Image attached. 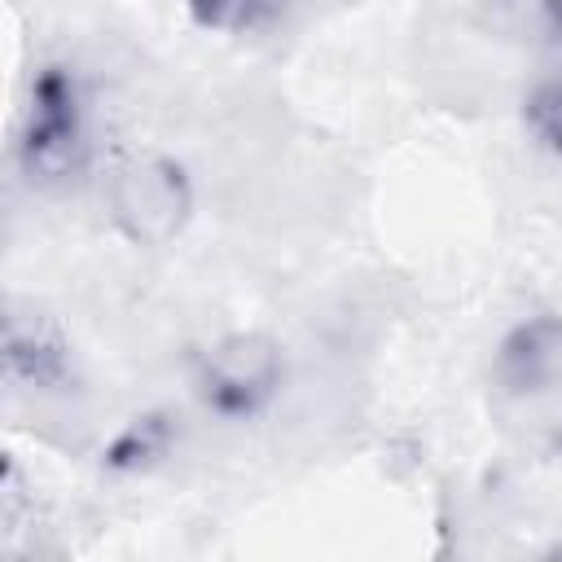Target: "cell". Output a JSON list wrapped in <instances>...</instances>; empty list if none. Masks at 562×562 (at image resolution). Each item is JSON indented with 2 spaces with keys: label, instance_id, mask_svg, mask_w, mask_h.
<instances>
[{
  "label": "cell",
  "instance_id": "6da1fadb",
  "mask_svg": "<svg viewBox=\"0 0 562 562\" xmlns=\"http://www.w3.org/2000/svg\"><path fill=\"white\" fill-rule=\"evenodd\" d=\"M105 206H110L114 228L127 241L167 246L193 211V189L180 162L162 154H136L114 167L105 184Z\"/></svg>",
  "mask_w": 562,
  "mask_h": 562
},
{
  "label": "cell",
  "instance_id": "7a4b0ae2",
  "mask_svg": "<svg viewBox=\"0 0 562 562\" xmlns=\"http://www.w3.org/2000/svg\"><path fill=\"white\" fill-rule=\"evenodd\" d=\"M83 149H88V140H83L79 88L66 70L48 66L31 83V105H26L22 145H18L22 167L31 180H61V176L79 171Z\"/></svg>",
  "mask_w": 562,
  "mask_h": 562
},
{
  "label": "cell",
  "instance_id": "3957f363",
  "mask_svg": "<svg viewBox=\"0 0 562 562\" xmlns=\"http://www.w3.org/2000/svg\"><path fill=\"white\" fill-rule=\"evenodd\" d=\"M281 373H285L281 347L268 334H228L202 356L198 386L215 413L250 417L277 395Z\"/></svg>",
  "mask_w": 562,
  "mask_h": 562
},
{
  "label": "cell",
  "instance_id": "277c9868",
  "mask_svg": "<svg viewBox=\"0 0 562 562\" xmlns=\"http://www.w3.org/2000/svg\"><path fill=\"white\" fill-rule=\"evenodd\" d=\"M496 378L514 395L549 391L562 378V321L558 316H531L509 329L496 356Z\"/></svg>",
  "mask_w": 562,
  "mask_h": 562
},
{
  "label": "cell",
  "instance_id": "5b68a950",
  "mask_svg": "<svg viewBox=\"0 0 562 562\" xmlns=\"http://www.w3.org/2000/svg\"><path fill=\"white\" fill-rule=\"evenodd\" d=\"M4 369L9 378L26 382V386H61L66 373H70V360H66V342L57 338V329L35 316V312H13L4 321Z\"/></svg>",
  "mask_w": 562,
  "mask_h": 562
},
{
  "label": "cell",
  "instance_id": "8992f818",
  "mask_svg": "<svg viewBox=\"0 0 562 562\" xmlns=\"http://www.w3.org/2000/svg\"><path fill=\"white\" fill-rule=\"evenodd\" d=\"M290 0H184V9L193 13L198 26L206 31H259L268 22H277L285 13Z\"/></svg>",
  "mask_w": 562,
  "mask_h": 562
},
{
  "label": "cell",
  "instance_id": "52a82bcc",
  "mask_svg": "<svg viewBox=\"0 0 562 562\" xmlns=\"http://www.w3.org/2000/svg\"><path fill=\"white\" fill-rule=\"evenodd\" d=\"M522 123H527V132L544 149L562 154V70L558 75H544V79H536L527 88V97H522Z\"/></svg>",
  "mask_w": 562,
  "mask_h": 562
},
{
  "label": "cell",
  "instance_id": "ba28073f",
  "mask_svg": "<svg viewBox=\"0 0 562 562\" xmlns=\"http://www.w3.org/2000/svg\"><path fill=\"white\" fill-rule=\"evenodd\" d=\"M514 9L527 13V31L544 40H562V0H514Z\"/></svg>",
  "mask_w": 562,
  "mask_h": 562
}]
</instances>
